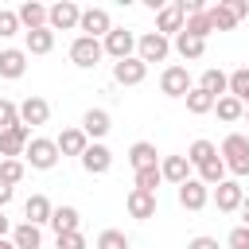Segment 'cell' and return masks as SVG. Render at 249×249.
<instances>
[{
    "label": "cell",
    "mask_w": 249,
    "mask_h": 249,
    "mask_svg": "<svg viewBox=\"0 0 249 249\" xmlns=\"http://www.w3.org/2000/svg\"><path fill=\"white\" fill-rule=\"evenodd\" d=\"M214 105H218V97H210L206 89H191L187 93V113H195V117H202V113H214Z\"/></svg>",
    "instance_id": "obj_29"
},
{
    "label": "cell",
    "mask_w": 249,
    "mask_h": 249,
    "mask_svg": "<svg viewBox=\"0 0 249 249\" xmlns=\"http://www.w3.org/2000/svg\"><path fill=\"white\" fill-rule=\"evenodd\" d=\"M241 202H245V191H241V183H237V179H226V183H218V187H214V206H218L222 214L241 210Z\"/></svg>",
    "instance_id": "obj_11"
},
{
    "label": "cell",
    "mask_w": 249,
    "mask_h": 249,
    "mask_svg": "<svg viewBox=\"0 0 249 249\" xmlns=\"http://www.w3.org/2000/svg\"><path fill=\"white\" fill-rule=\"evenodd\" d=\"M241 226H249V195H245V202H241Z\"/></svg>",
    "instance_id": "obj_47"
},
{
    "label": "cell",
    "mask_w": 249,
    "mask_h": 249,
    "mask_svg": "<svg viewBox=\"0 0 249 249\" xmlns=\"http://www.w3.org/2000/svg\"><path fill=\"white\" fill-rule=\"evenodd\" d=\"M124 206H128V214L136 218V222H148V218H156V195H148V191H128V198H124Z\"/></svg>",
    "instance_id": "obj_18"
},
{
    "label": "cell",
    "mask_w": 249,
    "mask_h": 249,
    "mask_svg": "<svg viewBox=\"0 0 249 249\" xmlns=\"http://www.w3.org/2000/svg\"><path fill=\"white\" fill-rule=\"evenodd\" d=\"M12 124H19V105L8 101V97H0V132H8Z\"/></svg>",
    "instance_id": "obj_39"
},
{
    "label": "cell",
    "mask_w": 249,
    "mask_h": 249,
    "mask_svg": "<svg viewBox=\"0 0 249 249\" xmlns=\"http://www.w3.org/2000/svg\"><path fill=\"white\" fill-rule=\"evenodd\" d=\"M8 230H12V222H8V214H4V210H0V237H4V233H8Z\"/></svg>",
    "instance_id": "obj_46"
},
{
    "label": "cell",
    "mask_w": 249,
    "mask_h": 249,
    "mask_svg": "<svg viewBox=\"0 0 249 249\" xmlns=\"http://www.w3.org/2000/svg\"><path fill=\"white\" fill-rule=\"evenodd\" d=\"M128 163H132V171L160 167V152H156V144H148V140H136V144L128 148Z\"/></svg>",
    "instance_id": "obj_20"
},
{
    "label": "cell",
    "mask_w": 249,
    "mask_h": 249,
    "mask_svg": "<svg viewBox=\"0 0 249 249\" xmlns=\"http://www.w3.org/2000/svg\"><path fill=\"white\" fill-rule=\"evenodd\" d=\"M23 74H27V51H19V47L0 51V78L16 82V78H23Z\"/></svg>",
    "instance_id": "obj_15"
},
{
    "label": "cell",
    "mask_w": 249,
    "mask_h": 249,
    "mask_svg": "<svg viewBox=\"0 0 249 249\" xmlns=\"http://www.w3.org/2000/svg\"><path fill=\"white\" fill-rule=\"evenodd\" d=\"M113 78H117L121 86H140V82L148 78V62H140L136 54H132V58H121V62H113Z\"/></svg>",
    "instance_id": "obj_13"
},
{
    "label": "cell",
    "mask_w": 249,
    "mask_h": 249,
    "mask_svg": "<svg viewBox=\"0 0 249 249\" xmlns=\"http://www.w3.org/2000/svg\"><path fill=\"white\" fill-rule=\"evenodd\" d=\"M230 249H249V226H233L230 230Z\"/></svg>",
    "instance_id": "obj_42"
},
{
    "label": "cell",
    "mask_w": 249,
    "mask_h": 249,
    "mask_svg": "<svg viewBox=\"0 0 249 249\" xmlns=\"http://www.w3.org/2000/svg\"><path fill=\"white\" fill-rule=\"evenodd\" d=\"M214 156H218V148H214L210 140H195V144L187 148V160H191V167H195V171H198L206 160H214Z\"/></svg>",
    "instance_id": "obj_31"
},
{
    "label": "cell",
    "mask_w": 249,
    "mask_h": 249,
    "mask_svg": "<svg viewBox=\"0 0 249 249\" xmlns=\"http://www.w3.org/2000/svg\"><path fill=\"white\" fill-rule=\"evenodd\" d=\"M23 160H27L35 171H51V167L58 163V144H54V140H47V136H31V144H27Z\"/></svg>",
    "instance_id": "obj_2"
},
{
    "label": "cell",
    "mask_w": 249,
    "mask_h": 249,
    "mask_svg": "<svg viewBox=\"0 0 249 249\" xmlns=\"http://www.w3.org/2000/svg\"><path fill=\"white\" fill-rule=\"evenodd\" d=\"M47 12L51 8H43V4H35V0H27V4H19V23L27 27V31H39V27H47Z\"/></svg>",
    "instance_id": "obj_25"
},
{
    "label": "cell",
    "mask_w": 249,
    "mask_h": 249,
    "mask_svg": "<svg viewBox=\"0 0 249 249\" xmlns=\"http://www.w3.org/2000/svg\"><path fill=\"white\" fill-rule=\"evenodd\" d=\"M23 160H0V183H8V187H16L19 179H23Z\"/></svg>",
    "instance_id": "obj_37"
},
{
    "label": "cell",
    "mask_w": 249,
    "mask_h": 249,
    "mask_svg": "<svg viewBox=\"0 0 249 249\" xmlns=\"http://www.w3.org/2000/svg\"><path fill=\"white\" fill-rule=\"evenodd\" d=\"M222 163H226V171H233L237 179H245L249 175V136H241V132H230L226 140H222Z\"/></svg>",
    "instance_id": "obj_1"
},
{
    "label": "cell",
    "mask_w": 249,
    "mask_h": 249,
    "mask_svg": "<svg viewBox=\"0 0 249 249\" xmlns=\"http://www.w3.org/2000/svg\"><path fill=\"white\" fill-rule=\"evenodd\" d=\"M23 43H27V54H51V51H54V31H51V27L23 31Z\"/></svg>",
    "instance_id": "obj_26"
},
{
    "label": "cell",
    "mask_w": 249,
    "mask_h": 249,
    "mask_svg": "<svg viewBox=\"0 0 249 249\" xmlns=\"http://www.w3.org/2000/svg\"><path fill=\"white\" fill-rule=\"evenodd\" d=\"M82 167H86L89 175H105V171L113 167V152H109L105 144H89V148L82 152Z\"/></svg>",
    "instance_id": "obj_16"
},
{
    "label": "cell",
    "mask_w": 249,
    "mask_h": 249,
    "mask_svg": "<svg viewBox=\"0 0 249 249\" xmlns=\"http://www.w3.org/2000/svg\"><path fill=\"white\" fill-rule=\"evenodd\" d=\"M198 179L214 191L218 183H226V163H222V156H214V160H206L202 167H198Z\"/></svg>",
    "instance_id": "obj_30"
},
{
    "label": "cell",
    "mask_w": 249,
    "mask_h": 249,
    "mask_svg": "<svg viewBox=\"0 0 249 249\" xmlns=\"http://www.w3.org/2000/svg\"><path fill=\"white\" fill-rule=\"evenodd\" d=\"M183 31L195 35V39H206V35H214V23H210L206 12H198V16H187V27H183Z\"/></svg>",
    "instance_id": "obj_34"
},
{
    "label": "cell",
    "mask_w": 249,
    "mask_h": 249,
    "mask_svg": "<svg viewBox=\"0 0 249 249\" xmlns=\"http://www.w3.org/2000/svg\"><path fill=\"white\" fill-rule=\"evenodd\" d=\"M27 144H31V128L23 121L12 124L8 132H0V160H19L27 152Z\"/></svg>",
    "instance_id": "obj_6"
},
{
    "label": "cell",
    "mask_w": 249,
    "mask_h": 249,
    "mask_svg": "<svg viewBox=\"0 0 249 249\" xmlns=\"http://www.w3.org/2000/svg\"><path fill=\"white\" fill-rule=\"evenodd\" d=\"M19 27H23V23H19V16H16V12H8V8H0V39H12Z\"/></svg>",
    "instance_id": "obj_40"
},
{
    "label": "cell",
    "mask_w": 249,
    "mask_h": 249,
    "mask_svg": "<svg viewBox=\"0 0 249 249\" xmlns=\"http://www.w3.org/2000/svg\"><path fill=\"white\" fill-rule=\"evenodd\" d=\"M19 121H23L27 128L47 124V121H51V101H47V97H35V93L23 97V101H19Z\"/></svg>",
    "instance_id": "obj_12"
},
{
    "label": "cell",
    "mask_w": 249,
    "mask_h": 249,
    "mask_svg": "<svg viewBox=\"0 0 249 249\" xmlns=\"http://www.w3.org/2000/svg\"><path fill=\"white\" fill-rule=\"evenodd\" d=\"M82 226V214L74 210V206H54V214H51V230H54V237L58 233H74Z\"/></svg>",
    "instance_id": "obj_24"
},
{
    "label": "cell",
    "mask_w": 249,
    "mask_h": 249,
    "mask_svg": "<svg viewBox=\"0 0 249 249\" xmlns=\"http://www.w3.org/2000/svg\"><path fill=\"white\" fill-rule=\"evenodd\" d=\"M78 23H82V8H78L74 0L51 4V12H47V27H51V31H74Z\"/></svg>",
    "instance_id": "obj_3"
},
{
    "label": "cell",
    "mask_w": 249,
    "mask_h": 249,
    "mask_svg": "<svg viewBox=\"0 0 249 249\" xmlns=\"http://www.w3.org/2000/svg\"><path fill=\"white\" fill-rule=\"evenodd\" d=\"M0 249H16V241L12 237H0Z\"/></svg>",
    "instance_id": "obj_48"
},
{
    "label": "cell",
    "mask_w": 249,
    "mask_h": 249,
    "mask_svg": "<svg viewBox=\"0 0 249 249\" xmlns=\"http://www.w3.org/2000/svg\"><path fill=\"white\" fill-rule=\"evenodd\" d=\"M187 27V16H183V8H179V0H171V4H163V12L156 16V31L160 35H179Z\"/></svg>",
    "instance_id": "obj_14"
},
{
    "label": "cell",
    "mask_w": 249,
    "mask_h": 249,
    "mask_svg": "<svg viewBox=\"0 0 249 249\" xmlns=\"http://www.w3.org/2000/svg\"><path fill=\"white\" fill-rule=\"evenodd\" d=\"M206 202H210V187H206L198 175H191V179L179 187V206H183V210H202Z\"/></svg>",
    "instance_id": "obj_10"
},
{
    "label": "cell",
    "mask_w": 249,
    "mask_h": 249,
    "mask_svg": "<svg viewBox=\"0 0 249 249\" xmlns=\"http://www.w3.org/2000/svg\"><path fill=\"white\" fill-rule=\"evenodd\" d=\"M23 214H27V222H31V226H43V222H51L54 206H51V198H47V195H31V198L23 202Z\"/></svg>",
    "instance_id": "obj_23"
},
{
    "label": "cell",
    "mask_w": 249,
    "mask_h": 249,
    "mask_svg": "<svg viewBox=\"0 0 249 249\" xmlns=\"http://www.w3.org/2000/svg\"><path fill=\"white\" fill-rule=\"evenodd\" d=\"M187 249H218V237H191Z\"/></svg>",
    "instance_id": "obj_44"
},
{
    "label": "cell",
    "mask_w": 249,
    "mask_h": 249,
    "mask_svg": "<svg viewBox=\"0 0 249 249\" xmlns=\"http://www.w3.org/2000/svg\"><path fill=\"white\" fill-rule=\"evenodd\" d=\"M93 249H128V237H124V230H101Z\"/></svg>",
    "instance_id": "obj_35"
},
{
    "label": "cell",
    "mask_w": 249,
    "mask_h": 249,
    "mask_svg": "<svg viewBox=\"0 0 249 249\" xmlns=\"http://www.w3.org/2000/svg\"><path fill=\"white\" fill-rule=\"evenodd\" d=\"M245 105H249V97H245Z\"/></svg>",
    "instance_id": "obj_50"
},
{
    "label": "cell",
    "mask_w": 249,
    "mask_h": 249,
    "mask_svg": "<svg viewBox=\"0 0 249 249\" xmlns=\"http://www.w3.org/2000/svg\"><path fill=\"white\" fill-rule=\"evenodd\" d=\"M230 97H237L245 105V97H249V66H237L230 74Z\"/></svg>",
    "instance_id": "obj_33"
},
{
    "label": "cell",
    "mask_w": 249,
    "mask_h": 249,
    "mask_svg": "<svg viewBox=\"0 0 249 249\" xmlns=\"http://www.w3.org/2000/svg\"><path fill=\"white\" fill-rule=\"evenodd\" d=\"M12 195H16V187H8V183H0V210L12 202Z\"/></svg>",
    "instance_id": "obj_45"
},
{
    "label": "cell",
    "mask_w": 249,
    "mask_h": 249,
    "mask_svg": "<svg viewBox=\"0 0 249 249\" xmlns=\"http://www.w3.org/2000/svg\"><path fill=\"white\" fill-rule=\"evenodd\" d=\"M222 8H226L233 19H245V16H249V0H222Z\"/></svg>",
    "instance_id": "obj_43"
},
{
    "label": "cell",
    "mask_w": 249,
    "mask_h": 249,
    "mask_svg": "<svg viewBox=\"0 0 249 249\" xmlns=\"http://www.w3.org/2000/svg\"><path fill=\"white\" fill-rule=\"evenodd\" d=\"M101 47H105V54L109 58H132V51H136V35L132 31H124V27H113L105 39H101Z\"/></svg>",
    "instance_id": "obj_8"
},
{
    "label": "cell",
    "mask_w": 249,
    "mask_h": 249,
    "mask_svg": "<svg viewBox=\"0 0 249 249\" xmlns=\"http://www.w3.org/2000/svg\"><path fill=\"white\" fill-rule=\"evenodd\" d=\"M206 16H210V23H214V31H233V27H237V19H233V16H230V12L222 8V0H218L214 8H206Z\"/></svg>",
    "instance_id": "obj_36"
},
{
    "label": "cell",
    "mask_w": 249,
    "mask_h": 249,
    "mask_svg": "<svg viewBox=\"0 0 249 249\" xmlns=\"http://www.w3.org/2000/svg\"><path fill=\"white\" fill-rule=\"evenodd\" d=\"M195 86H191V74H187V66H167L163 74H160V93H167V97H187Z\"/></svg>",
    "instance_id": "obj_9"
},
{
    "label": "cell",
    "mask_w": 249,
    "mask_h": 249,
    "mask_svg": "<svg viewBox=\"0 0 249 249\" xmlns=\"http://www.w3.org/2000/svg\"><path fill=\"white\" fill-rule=\"evenodd\" d=\"M175 51H179L183 58H202V54H206V39H195V35L179 31V35H175Z\"/></svg>",
    "instance_id": "obj_28"
},
{
    "label": "cell",
    "mask_w": 249,
    "mask_h": 249,
    "mask_svg": "<svg viewBox=\"0 0 249 249\" xmlns=\"http://www.w3.org/2000/svg\"><path fill=\"white\" fill-rule=\"evenodd\" d=\"M160 175H163L167 183L183 187V183L191 179V160H187V156H163V160H160Z\"/></svg>",
    "instance_id": "obj_17"
},
{
    "label": "cell",
    "mask_w": 249,
    "mask_h": 249,
    "mask_svg": "<svg viewBox=\"0 0 249 249\" xmlns=\"http://www.w3.org/2000/svg\"><path fill=\"white\" fill-rule=\"evenodd\" d=\"M109 128H113V121H109L105 109H86V117H82V132H86L89 140H101Z\"/></svg>",
    "instance_id": "obj_21"
},
{
    "label": "cell",
    "mask_w": 249,
    "mask_h": 249,
    "mask_svg": "<svg viewBox=\"0 0 249 249\" xmlns=\"http://www.w3.org/2000/svg\"><path fill=\"white\" fill-rule=\"evenodd\" d=\"M12 241H16V249H43V230L31 222H19L12 230Z\"/></svg>",
    "instance_id": "obj_27"
},
{
    "label": "cell",
    "mask_w": 249,
    "mask_h": 249,
    "mask_svg": "<svg viewBox=\"0 0 249 249\" xmlns=\"http://www.w3.org/2000/svg\"><path fill=\"white\" fill-rule=\"evenodd\" d=\"M245 121H249V105H245Z\"/></svg>",
    "instance_id": "obj_49"
},
{
    "label": "cell",
    "mask_w": 249,
    "mask_h": 249,
    "mask_svg": "<svg viewBox=\"0 0 249 249\" xmlns=\"http://www.w3.org/2000/svg\"><path fill=\"white\" fill-rule=\"evenodd\" d=\"M54 144H58V156H78V160H82V152L89 148V136H86L82 128H62Z\"/></svg>",
    "instance_id": "obj_19"
},
{
    "label": "cell",
    "mask_w": 249,
    "mask_h": 249,
    "mask_svg": "<svg viewBox=\"0 0 249 249\" xmlns=\"http://www.w3.org/2000/svg\"><path fill=\"white\" fill-rule=\"evenodd\" d=\"M101 54H105V47H101V39H89V35H78V39L70 43V62H74V66H82V70H89V66H97V62H101Z\"/></svg>",
    "instance_id": "obj_5"
},
{
    "label": "cell",
    "mask_w": 249,
    "mask_h": 249,
    "mask_svg": "<svg viewBox=\"0 0 249 249\" xmlns=\"http://www.w3.org/2000/svg\"><path fill=\"white\" fill-rule=\"evenodd\" d=\"M58 249H86V233L74 230V233H58Z\"/></svg>",
    "instance_id": "obj_41"
},
{
    "label": "cell",
    "mask_w": 249,
    "mask_h": 249,
    "mask_svg": "<svg viewBox=\"0 0 249 249\" xmlns=\"http://www.w3.org/2000/svg\"><path fill=\"white\" fill-rule=\"evenodd\" d=\"M167 51H171V39L160 35V31H144V35L136 39V58H140V62H163Z\"/></svg>",
    "instance_id": "obj_4"
},
{
    "label": "cell",
    "mask_w": 249,
    "mask_h": 249,
    "mask_svg": "<svg viewBox=\"0 0 249 249\" xmlns=\"http://www.w3.org/2000/svg\"><path fill=\"white\" fill-rule=\"evenodd\" d=\"M160 183H163V175H160V167H148V171H136V191H148V195H156V191H160Z\"/></svg>",
    "instance_id": "obj_38"
},
{
    "label": "cell",
    "mask_w": 249,
    "mask_h": 249,
    "mask_svg": "<svg viewBox=\"0 0 249 249\" xmlns=\"http://www.w3.org/2000/svg\"><path fill=\"white\" fill-rule=\"evenodd\" d=\"M198 89H206L210 97H226V93H230V74H222L218 66H210V70H202Z\"/></svg>",
    "instance_id": "obj_22"
},
{
    "label": "cell",
    "mask_w": 249,
    "mask_h": 249,
    "mask_svg": "<svg viewBox=\"0 0 249 249\" xmlns=\"http://www.w3.org/2000/svg\"><path fill=\"white\" fill-rule=\"evenodd\" d=\"M214 113H218L222 121H241V117H245V105H241L237 97H230V93H226V97H218Z\"/></svg>",
    "instance_id": "obj_32"
},
{
    "label": "cell",
    "mask_w": 249,
    "mask_h": 249,
    "mask_svg": "<svg viewBox=\"0 0 249 249\" xmlns=\"http://www.w3.org/2000/svg\"><path fill=\"white\" fill-rule=\"evenodd\" d=\"M78 31L89 35V39H105V35L113 31V19H109L105 8H82V23H78Z\"/></svg>",
    "instance_id": "obj_7"
}]
</instances>
